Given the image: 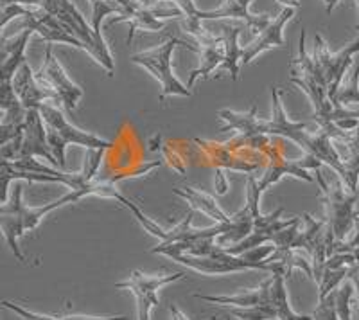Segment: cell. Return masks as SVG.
<instances>
[{"instance_id": "f546056e", "label": "cell", "mask_w": 359, "mask_h": 320, "mask_svg": "<svg viewBox=\"0 0 359 320\" xmlns=\"http://www.w3.org/2000/svg\"><path fill=\"white\" fill-rule=\"evenodd\" d=\"M354 232H359V214H358V218H355V229H354Z\"/></svg>"}, {"instance_id": "3957f363", "label": "cell", "mask_w": 359, "mask_h": 320, "mask_svg": "<svg viewBox=\"0 0 359 320\" xmlns=\"http://www.w3.org/2000/svg\"><path fill=\"white\" fill-rule=\"evenodd\" d=\"M176 46H185L191 51H196L200 53V49H196L194 46H189L185 41L178 40L176 36H169L163 40V44H160L158 47L151 51H146V53H139L131 56V62L135 65L142 67L147 72H151L153 78H156L162 85V94H160V103L165 101V98L169 95H180V98H191L192 92L189 91V86H185L184 83L180 81L175 76V70H172V53H175Z\"/></svg>"}, {"instance_id": "f1b7e54d", "label": "cell", "mask_w": 359, "mask_h": 320, "mask_svg": "<svg viewBox=\"0 0 359 320\" xmlns=\"http://www.w3.org/2000/svg\"><path fill=\"white\" fill-rule=\"evenodd\" d=\"M354 142H355V146H358V149H359V128L354 132Z\"/></svg>"}, {"instance_id": "277c9868", "label": "cell", "mask_w": 359, "mask_h": 320, "mask_svg": "<svg viewBox=\"0 0 359 320\" xmlns=\"http://www.w3.org/2000/svg\"><path fill=\"white\" fill-rule=\"evenodd\" d=\"M320 189H322V201L325 207V223L334 236L336 241H345L351 232L355 229V200L358 193H351L348 189H343L341 178L329 182L318 175Z\"/></svg>"}, {"instance_id": "ffe728a7", "label": "cell", "mask_w": 359, "mask_h": 320, "mask_svg": "<svg viewBox=\"0 0 359 320\" xmlns=\"http://www.w3.org/2000/svg\"><path fill=\"white\" fill-rule=\"evenodd\" d=\"M175 194L180 198H184L185 201H189L194 209L201 211L207 216H210L212 220H216L217 223H233L236 222V214L233 216H226L224 211L217 206L216 201H214L212 196H208V194L200 193L194 187H176Z\"/></svg>"}, {"instance_id": "4316f807", "label": "cell", "mask_w": 359, "mask_h": 320, "mask_svg": "<svg viewBox=\"0 0 359 320\" xmlns=\"http://www.w3.org/2000/svg\"><path fill=\"white\" fill-rule=\"evenodd\" d=\"M169 315H171V320H191L187 315H185L182 309L178 308V306H175V304H169Z\"/></svg>"}, {"instance_id": "5bb4252c", "label": "cell", "mask_w": 359, "mask_h": 320, "mask_svg": "<svg viewBox=\"0 0 359 320\" xmlns=\"http://www.w3.org/2000/svg\"><path fill=\"white\" fill-rule=\"evenodd\" d=\"M322 166L318 159H314V156H307V159H294V160H284V159H277L271 162L268 171L262 175V180L259 182V191L264 193L266 189L271 187L273 184H277L282 177H286V175H291V177L302 178L306 182H313V177H311L307 169H318Z\"/></svg>"}, {"instance_id": "7a4b0ae2", "label": "cell", "mask_w": 359, "mask_h": 320, "mask_svg": "<svg viewBox=\"0 0 359 320\" xmlns=\"http://www.w3.org/2000/svg\"><path fill=\"white\" fill-rule=\"evenodd\" d=\"M40 114L47 126V140L53 149L54 156L57 160V166L65 171V148L69 144H76V146H83L88 149H110L114 148L111 140L102 139V137L95 135V133L83 132L79 128L72 126L69 121L63 117V114L57 108L50 107L49 103H43L40 107Z\"/></svg>"}, {"instance_id": "9a60e30c", "label": "cell", "mask_w": 359, "mask_h": 320, "mask_svg": "<svg viewBox=\"0 0 359 320\" xmlns=\"http://www.w3.org/2000/svg\"><path fill=\"white\" fill-rule=\"evenodd\" d=\"M92 2V31H94L95 44H97V63L101 67H104L110 78H114L115 74V63L114 56H111L110 49H108L107 41L102 38L101 33V22L107 15L111 13H117L121 15V8L117 4H114L111 0H90Z\"/></svg>"}, {"instance_id": "ba28073f", "label": "cell", "mask_w": 359, "mask_h": 320, "mask_svg": "<svg viewBox=\"0 0 359 320\" xmlns=\"http://www.w3.org/2000/svg\"><path fill=\"white\" fill-rule=\"evenodd\" d=\"M184 272L163 275H146L142 272L135 270L128 279L115 284L117 290H130L137 297V320H151V312L158 306V292L163 286L184 279Z\"/></svg>"}, {"instance_id": "44dd1931", "label": "cell", "mask_w": 359, "mask_h": 320, "mask_svg": "<svg viewBox=\"0 0 359 320\" xmlns=\"http://www.w3.org/2000/svg\"><path fill=\"white\" fill-rule=\"evenodd\" d=\"M271 306L275 309L277 320H314L313 315H298L291 309L290 297L286 290V275L273 274V284H271Z\"/></svg>"}, {"instance_id": "d4e9b609", "label": "cell", "mask_w": 359, "mask_h": 320, "mask_svg": "<svg viewBox=\"0 0 359 320\" xmlns=\"http://www.w3.org/2000/svg\"><path fill=\"white\" fill-rule=\"evenodd\" d=\"M359 105V65L354 63L352 65V72L348 81L345 83L343 88H339L338 95H336V105L338 107H345V105Z\"/></svg>"}, {"instance_id": "7c38bea8", "label": "cell", "mask_w": 359, "mask_h": 320, "mask_svg": "<svg viewBox=\"0 0 359 320\" xmlns=\"http://www.w3.org/2000/svg\"><path fill=\"white\" fill-rule=\"evenodd\" d=\"M297 6H286L282 9L280 15L277 18L271 20V24L259 33V36L248 44L246 47H243V60L241 65H248L252 60L259 56V54L266 53V51L273 49V47H286V40H284V27L287 25V22L294 17L297 13Z\"/></svg>"}, {"instance_id": "5b68a950", "label": "cell", "mask_w": 359, "mask_h": 320, "mask_svg": "<svg viewBox=\"0 0 359 320\" xmlns=\"http://www.w3.org/2000/svg\"><path fill=\"white\" fill-rule=\"evenodd\" d=\"M43 123L45 121L38 108L27 110L22 132L0 148L2 160L17 162V160L43 156L50 166L57 168V160L54 156L53 149H50L49 140H47V126H43Z\"/></svg>"}, {"instance_id": "603a6c76", "label": "cell", "mask_w": 359, "mask_h": 320, "mask_svg": "<svg viewBox=\"0 0 359 320\" xmlns=\"http://www.w3.org/2000/svg\"><path fill=\"white\" fill-rule=\"evenodd\" d=\"M2 306L11 309L13 313L20 315L24 320H130L126 315H117V316H81V315H62V316H49V315H40V313L29 312V309L22 308L18 304L4 300Z\"/></svg>"}, {"instance_id": "30bf717a", "label": "cell", "mask_w": 359, "mask_h": 320, "mask_svg": "<svg viewBox=\"0 0 359 320\" xmlns=\"http://www.w3.org/2000/svg\"><path fill=\"white\" fill-rule=\"evenodd\" d=\"M24 24H22V31L29 29L33 33H38L43 38L47 44H69V46L78 47L88 53V47L79 40L78 36H74V33L63 24L60 18H56L53 13L41 9H27L24 17Z\"/></svg>"}, {"instance_id": "6da1fadb", "label": "cell", "mask_w": 359, "mask_h": 320, "mask_svg": "<svg viewBox=\"0 0 359 320\" xmlns=\"http://www.w3.org/2000/svg\"><path fill=\"white\" fill-rule=\"evenodd\" d=\"M271 101H273V115L269 121L257 119L255 110L257 107L253 105L245 114H236L230 110H219V119H223L224 126L221 132H229V130H239L246 139L261 135H280L286 139L293 140L302 149H306L311 156L318 159L322 164L329 166L338 173V177L345 182L347 178V169L343 156L339 155L338 149L332 144V137L327 132L320 130L318 133H309L306 130L307 123H297V121L287 119L284 107H282L280 92L277 86H271Z\"/></svg>"}, {"instance_id": "4fadbf2b", "label": "cell", "mask_w": 359, "mask_h": 320, "mask_svg": "<svg viewBox=\"0 0 359 320\" xmlns=\"http://www.w3.org/2000/svg\"><path fill=\"white\" fill-rule=\"evenodd\" d=\"M41 8L45 11L53 13L56 18H60L72 31L74 36H78L88 47V54H92L95 62H97V44H95L94 31L88 27L83 15L70 0H45Z\"/></svg>"}, {"instance_id": "cb8c5ba5", "label": "cell", "mask_w": 359, "mask_h": 320, "mask_svg": "<svg viewBox=\"0 0 359 320\" xmlns=\"http://www.w3.org/2000/svg\"><path fill=\"white\" fill-rule=\"evenodd\" d=\"M226 315L236 316L237 320H277L271 302L264 306H253V308H229Z\"/></svg>"}, {"instance_id": "2e32d148", "label": "cell", "mask_w": 359, "mask_h": 320, "mask_svg": "<svg viewBox=\"0 0 359 320\" xmlns=\"http://www.w3.org/2000/svg\"><path fill=\"white\" fill-rule=\"evenodd\" d=\"M250 4L252 0H223V6L214 11H205L203 18L210 20V18H239L245 20V24L252 29L253 33H262L269 24L271 18L269 15H252L250 13Z\"/></svg>"}, {"instance_id": "8fae6325", "label": "cell", "mask_w": 359, "mask_h": 320, "mask_svg": "<svg viewBox=\"0 0 359 320\" xmlns=\"http://www.w3.org/2000/svg\"><path fill=\"white\" fill-rule=\"evenodd\" d=\"M13 91L20 99L22 107L25 110H34V108L40 110L45 101H60V95L50 86L38 81L36 74L31 70L27 62L18 69L17 76L13 78Z\"/></svg>"}, {"instance_id": "9c48e42d", "label": "cell", "mask_w": 359, "mask_h": 320, "mask_svg": "<svg viewBox=\"0 0 359 320\" xmlns=\"http://www.w3.org/2000/svg\"><path fill=\"white\" fill-rule=\"evenodd\" d=\"M36 79L43 85L50 86L60 95V101L65 107L67 114L72 115L76 112L79 99L83 98V88L69 78L62 63L57 62V58L53 53V44H47L45 47V62L36 74Z\"/></svg>"}, {"instance_id": "83f0119b", "label": "cell", "mask_w": 359, "mask_h": 320, "mask_svg": "<svg viewBox=\"0 0 359 320\" xmlns=\"http://www.w3.org/2000/svg\"><path fill=\"white\" fill-rule=\"evenodd\" d=\"M339 0H323V4H325V11L331 13L332 9L336 8V4H338Z\"/></svg>"}, {"instance_id": "d6986e66", "label": "cell", "mask_w": 359, "mask_h": 320, "mask_svg": "<svg viewBox=\"0 0 359 320\" xmlns=\"http://www.w3.org/2000/svg\"><path fill=\"white\" fill-rule=\"evenodd\" d=\"M33 31L24 29L17 38H13L11 44L4 38V47H2V67H0V79L2 85L13 83V78L17 76L18 69L25 63V47H27L29 36Z\"/></svg>"}, {"instance_id": "e0dca14e", "label": "cell", "mask_w": 359, "mask_h": 320, "mask_svg": "<svg viewBox=\"0 0 359 320\" xmlns=\"http://www.w3.org/2000/svg\"><path fill=\"white\" fill-rule=\"evenodd\" d=\"M271 284H273V277L266 279L255 290L250 292L237 293V295H201V293H194V297L205 302L219 304V306H232V308H253V306H264L269 304L271 299Z\"/></svg>"}, {"instance_id": "8992f818", "label": "cell", "mask_w": 359, "mask_h": 320, "mask_svg": "<svg viewBox=\"0 0 359 320\" xmlns=\"http://www.w3.org/2000/svg\"><path fill=\"white\" fill-rule=\"evenodd\" d=\"M45 218V214L41 213V207L38 209H29L25 207V204L22 201V185L15 187V193H13V200L6 201L0 207V225H2V232H4V238L8 241L9 248L15 254V258L18 261H25L24 254L20 252V246H18V239L29 232V230H34L40 222Z\"/></svg>"}, {"instance_id": "52a82bcc", "label": "cell", "mask_w": 359, "mask_h": 320, "mask_svg": "<svg viewBox=\"0 0 359 320\" xmlns=\"http://www.w3.org/2000/svg\"><path fill=\"white\" fill-rule=\"evenodd\" d=\"M359 53V38L354 40L351 46H347L338 54H331L327 41L323 36L316 34L314 36V54L313 58L316 60L318 67L322 69V74L327 83V94L329 99L336 105V95H338L341 83L345 79V74L348 72L352 65H354V56ZM338 107V105H336Z\"/></svg>"}, {"instance_id": "484cf974", "label": "cell", "mask_w": 359, "mask_h": 320, "mask_svg": "<svg viewBox=\"0 0 359 320\" xmlns=\"http://www.w3.org/2000/svg\"><path fill=\"white\" fill-rule=\"evenodd\" d=\"M318 306L314 309L313 319L314 320H339L338 308H336V295L334 292L323 300H318Z\"/></svg>"}, {"instance_id": "ac0fdd59", "label": "cell", "mask_w": 359, "mask_h": 320, "mask_svg": "<svg viewBox=\"0 0 359 320\" xmlns=\"http://www.w3.org/2000/svg\"><path fill=\"white\" fill-rule=\"evenodd\" d=\"M200 56H201L200 67L192 70L191 74H189V81H187L189 88H192L198 79H207L208 76L212 74L214 70L217 69V67L224 65V40H223V36L221 38L210 36L208 40L201 41Z\"/></svg>"}, {"instance_id": "7402d4cb", "label": "cell", "mask_w": 359, "mask_h": 320, "mask_svg": "<svg viewBox=\"0 0 359 320\" xmlns=\"http://www.w3.org/2000/svg\"><path fill=\"white\" fill-rule=\"evenodd\" d=\"M241 25H223L224 40V69H229L230 78L236 83L239 79V65L243 60V47L239 46Z\"/></svg>"}]
</instances>
